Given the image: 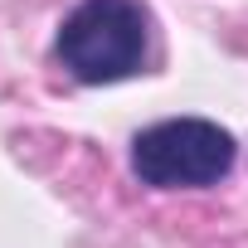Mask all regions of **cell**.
Instances as JSON below:
<instances>
[{"instance_id": "cell-2", "label": "cell", "mask_w": 248, "mask_h": 248, "mask_svg": "<svg viewBox=\"0 0 248 248\" xmlns=\"http://www.w3.org/2000/svg\"><path fill=\"white\" fill-rule=\"evenodd\" d=\"M233 166V137L204 117H170L132 141V170L151 190H200Z\"/></svg>"}, {"instance_id": "cell-1", "label": "cell", "mask_w": 248, "mask_h": 248, "mask_svg": "<svg viewBox=\"0 0 248 248\" xmlns=\"http://www.w3.org/2000/svg\"><path fill=\"white\" fill-rule=\"evenodd\" d=\"M54 54L78 83H122L146 68L151 20L137 0H83L59 25Z\"/></svg>"}]
</instances>
